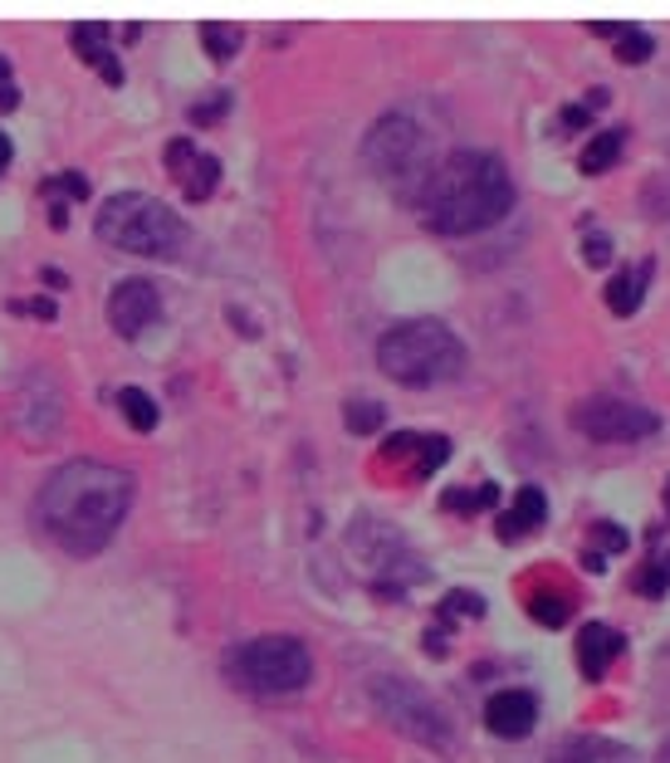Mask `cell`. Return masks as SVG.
<instances>
[{"instance_id":"cell-1","label":"cell","mask_w":670,"mask_h":763,"mask_svg":"<svg viewBox=\"0 0 670 763\" xmlns=\"http://www.w3.org/2000/svg\"><path fill=\"white\" fill-rule=\"evenodd\" d=\"M132 480L128 470L104 460H70L44 480L40 489V523L50 539L70 553H98L118 533V523L132 509Z\"/></svg>"},{"instance_id":"cell-2","label":"cell","mask_w":670,"mask_h":763,"mask_svg":"<svg viewBox=\"0 0 670 763\" xmlns=\"http://www.w3.org/2000/svg\"><path fill=\"white\" fill-rule=\"evenodd\" d=\"M514 211V177L490 152H450L430 167L422 187V215L436 235H475Z\"/></svg>"},{"instance_id":"cell-3","label":"cell","mask_w":670,"mask_h":763,"mask_svg":"<svg viewBox=\"0 0 670 763\" xmlns=\"http://www.w3.org/2000/svg\"><path fill=\"white\" fill-rule=\"evenodd\" d=\"M377 368L402 386H436L465 372V343L440 318H406L382 333Z\"/></svg>"},{"instance_id":"cell-4","label":"cell","mask_w":670,"mask_h":763,"mask_svg":"<svg viewBox=\"0 0 670 763\" xmlns=\"http://www.w3.org/2000/svg\"><path fill=\"white\" fill-rule=\"evenodd\" d=\"M98 241L132 250V255H172L187 241V231H181L177 211L162 206L157 197L123 191V197H108L98 206Z\"/></svg>"},{"instance_id":"cell-5","label":"cell","mask_w":670,"mask_h":763,"mask_svg":"<svg viewBox=\"0 0 670 763\" xmlns=\"http://www.w3.org/2000/svg\"><path fill=\"white\" fill-rule=\"evenodd\" d=\"M235 676L255 695H294L313 680V656L299 636H255L235 651Z\"/></svg>"},{"instance_id":"cell-6","label":"cell","mask_w":670,"mask_h":763,"mask_svg":"<svg viewBox=\"0 0 670 763\" xmlns=\"http://www.w3.org/2000/svg\"><path fill=\"white\" fill-rule=\"evenodd\" d=\"M362 157H368L372 172L387 177V181H416V187H426V177H430L426 133L416 128L406 113L377 118V128H372L368 142H362Z\"/></svg>"},{"instance_id":"cell-7","label":"cell","mask_w":670,"mask_h":763,"mask_svg":"<svg viewBox=\"0 0 670 763\" xmlns=\"http://www.w3.org/2000/svg\"><path fill=\"white\" fill-rule=\"evenodd\" d=\"M372 704H377L382 720H392L402 734H412L416 744L450 749L446 714H440L416 686H406V680H372Z\"/></svg>"},{"instance_id":"cell-8","label":"cell","mask_w":670,"mask_h":763,"mask_svg":"<svg viewBox=\"0 0 670 763\" xmlns=\"http://www.w3.org/2000/svg\"><path fill=\"white\" fill-rule=\"evenodd\" d=\"M573 426L587 441H607V446H631L661 431V416L641 402H621V396H593V402L573 406Z\"/></svg>"},{"instance_id":"cell-9","label":"cell","mask_w":670,"mask_h":763,"mask_svg":"<svg viewBox=\"0 0 670 763\" xmlns=\"http://www.w3.org/2000/svg\"><path fill=\"white\" fill-rule=\"evenodd\" d=\"M157 318H162V294L152 279H123L108 294V324L118 328V338H142Z\"/></svg>"},{"instance_id":"cell-10","label":"cell","mask_w":670,"mask_h":763,"mask_svg":"<svg viewBox=\"0 0 670 763\" xmlns=\"http://www.w3.org/2000/svg\"><path fill=\"white\" fill-rule=\"evenodd\" d=\"M167 172L181 181V191H187L191 201H206L215 191V181H221V162H215L211 152H201L196 142L172 138L167 142Z\"/></svg>"},{"instance_id":"cell-11","label":"cell","mask_w":670,"mask_h":763,"mask_svg":"<svg viewBox=\"0 0 670 763\" xmlns=\"http://www.w3.org/2000/svg\"><path fill=\"white\" fill-rule=\"evenodd\" d=\"M485 724L499 739H529L533 724H539V700L529 690H499L485 704Z\"/></svg>"},{"instance_id":"cell-12","label":"cell","mask_w":670,"mask_h":763,"mask_svg":"<svg viewBox=\"0 0 670 763\" xmlns=\"http://www.w3.org/2000/svg\"><path fill=\"white\" fill-rule=\"evenodd\" d=\"M627 651V636L617 632V626L607 622H587L583 632H577V670H583L587 680H602L611 670V660Z\"/></svg>"},{"instance_id":"cell-13","label":"cell","mask_w":670,"mask_h":763,"mask_svg":"<svg viewBox=\"0 0 670 763\" xmlns=\"http://www.w3.org/2000/svg\"><path fill=\"white\" fill-rule=\"evenodd\" d=\"M549 519V495H543L539 485H524V489H514V499H509V509L499 515V539L504 543H519V539H529L539 523Z\"/></svg>"},{"instance_id":"cell-14","label":"cell","mask_w":670,"mask_h":763,"mask_svg":"<svg viewBox=\"0 0 670 763\" xmlns=\"http://www.w3.org/2000/svg\"><path fill=\"white\" fill-rule=\"evenodd\" d=\"M651 275H656V259L651 255H641L631 269L611 275V284H607V309L617 314V318H631L636 309H641L646 289H651Z\"/></svg>"},{"instance_id":"cell-15","label":"cell","mask_w":670,"mask_h":763,"mask_svg":"<svg viewBox=\"0 0 670 763\" xmlns=\"http://www.w3.org/2000/svg\"><path fill=\"white\" fill-rule=\"evenodd\" d=\"M70 44H74L78 60L94 64V70L104 74L108 84H123V64H118V54L108 50V25H74Z\"/></svg>"},{"instance_id":"cell-16","label":"cell","mask_w":670,"mask_h":763,"mask_svg":"<svg viewBox=\"0 0 670 763\" xmlns=\"http://www.w3.org/2000/svg\"><path fill=\"white\" fill-rule=\"evenodd\" d=\"M621 147H627V128L593 133V138H587V147L577 152V172H583V177L611 172V167H617V157H621Z\"/></svg>"},{"instance_id":"cell-17","label":"cell","mask_w":670,"mask_h":763,"mask_svg":"<svg viewBox=\"0 0 670 763\" xmlns=\"http://www.w3.org/2000/svg\"><path fill=\"white\" fill-rule=\"evenodd\" d=\"M529 617L539 626H563L567 617H573V592H563V587L529 592Z\"/></svg>"},{"instance_id":"cell-18","label":"cell","mask_w":670,"mask_h":763,"mask_svg":"<svg viewBox=\"0 0 670 763\" xmlns=\"http://www.w3.org/2000/svg\"><path fill=\"white\" fill-rule=\"evenodd\" d=\"M118 412L128 416L132 431H157V421H162V416H157V402L142 392V386H123V392H118Z\"/></svg>"},{"instance_id":"cell-19","label":"cell","mask_w":670,"mask_h":763,"mask_svg":"<svg viewBox=\"0 0 670 763\" xmlns=\"http://www.w3.org/2000/svg\"><path fill=\"white\" fill-rule=\"evenodd\" d=\"M446 460H450V441H446V436H416L412 480H426V475H436Z\"/></svg>"},{"instance_id":"cell-20","label":"cell","mask_w":670,"mask_h":763,"mask_svg":"<svg viewBox=\"0 0 670 763\" xmlns=\"http://www.w3.org/2000/svg\"><path fill=\"white\" fill-rule=\"evenodd\" d=\"M611 50H617L621 64H646L656 54V40L646 35V30H636V25H621L617 35H611Z\"/></svg>"},{"instance_id":"cell-21","label":"cell","mask_w":670,"mask_h":763,"mask_svg":"<svg viewBox=\"0 0 670 763\" xmlns=\"http://www.w3.org/2000/svg\"><path fill=\"white\" fill-rule=\"evenodd\" d=\"M201 44H206V54L211 60H235L241 54V44H245V35L235 25H201Z\"/></svg>"},{"instance_id":"cell-22","label":"cell","mask_w":670,"mask_h":763,"mask_svg":"<svg viewBox=\"0 0 670 763\" xmlns=\"http://www.w3.org/2000/svg\"><path fill=\"white\" fill-rule=\"evenodd\" d=\"M499 499L494 485H480V489H446V509L450 515H475V509H490Z\"/></svg>"},{"instance_id":"cell-23","label":"cell","mask_w":670,"mask_h":763,"mask_svg":"<svg viewBox=\"0 0 670 763\" xmlns=\"http://www.w3.org/2000/svg\"><path fill=\"white\" fill-rule=\"evenodd\" d=\"M456 617H485V597L480 592H446L440 597V622H456Z\"/></svg>"},{"instance_id":"cell-24","label":"cell","mask_w":670,"mask_h":763,"mask_svg":"<svg viewBox=\"0 0 670 763\" xmlns=\"http://www.w3.org/2000/svg\"><path fill=\"white\" fill-rule=\"evenodd\" d=\"M636 592H641V597H666V592H670V553L666 558H651V563L641 568V577H636Z\"/></svg>"},{"instance_id":"cell-25","label":"cell","mask_w":670,"mask_h":763,"mask_svg":"<svg viewBox=\"0 0 670 763\" xmlns=\"http://www.w3.org/2000/svg\"><path fill=\"white\" fill-rule=\"evenodd\" d=\"M382 402H348V431H358V436H368V431L382 426Z\"/></svg>"},{"instance_id":"cell-26","label":"cell","mask_w":670,"mask_h":763,"mask_svg":"<svg viewBox=\"0 0 670 763\" xmlns=\"http://www.w3.org/2000/svg\"><path fill=\"white\" fill-rule=\"evenodd\" d=\"M44 197L60 201V206H64V201H84L88 197V181L78 177V172H64V177H54L50 187H44Z\"/></svg>"},{"instance_id":"cell-27","label":"cell","mask_w":670,"mask_h":763,"mask_svg":"<svg viewBox=\"0 0 670 763\" xmlns=\"http://www.w3.org/2000/svg\"><path fill=\"white\" fill-rule=\"evenodd\" d=\"M627 529H621V523H607V519H602V523H593V553H621V549H627Z\"/></svg>"},{"instance_id":"cell-28","label":"cell","mask_w":670,"mask_h":763,"mask_svg":"<svg viewBox=\"0 0 670 763\" xmlns=\"http://www.w3.org/2000/svg\"><path fill=\"white\" fill-rule=\"evenodd\" d=\"M225 113H231V94H211V98H201L196 108H191V123H196V128H211V123H221Z\"/></svg>"},{"instance_id":"cell-29","label":"cell","mask_w":670,"mask_h":763,"mask_svg":"<svg viewBox=\"0 0 670 763\" xmlns=\"http://www.w3.org/2000/svg\"><path fill=\"white\" fill-rule=\"evenodd\" d=\"M583 259H587L593 269L611 265V241H607V235H602V231H587V235H583Z\"/></svg>"},{"instance_id":"cell-30","label":"cell","mask_w":670,"mask_h":763,"mask_svg":"<svg viewBox=\"0 0 670 763\" xmlns=\"http://www.w3.org/2000/svg\"><path fill=\"white\" fill-rule=\"evenodd\" d=\"M10 309H15V314H35V318H44V324H50V318L54 314H60V304H54V299H44V294H40V299H30V304H10Z\"/></svg>"},{"instance_id":"cell-31","label":"cell","mask_w":670,"mask_h":763,"mask_svg":"<svg viewBox=\"0 0 670 763\" xmlns=\"http://www.w3.org/2000/svg\"><path fill=\"white\" fill-rule=\"evenodd\" d=\"M587 123H593V108L587 104H567L563 108V128H587Z\"/></svg>"},{"instance_id":"cell-32","label":"cell","mask_w":670,"mask_h":763,"mask_svg":"<svg viewBox=\"0 0 670 763\" xmlns=\"http://www.w3.org/2000/svg\"><path fill=\"white\" fill-rule=\"evenodd\" d=\"M553 763H587V744H583V739H577V744H563Z\"/></svg>"},{"instance_id":"cell-33","label":"cell","mask_w":670,"mask_h":763,"mask_svg":"<svg viewBox=\"0 0 670 763\" xmlns=\"http://www.w3.org/2000/svg\"><path fill=\"white\" fill-rule=\"evenodd\" d=\"M602 563H607V558H602V553H593V549H583V568H587V573H602Z\"/></svg>"},{"instance_id":"cell-34","label":"cell","mask_w":670,"mask_h":763,"mask_svg":"<svg viewBox=\"0 0 670 763\" xmlns=\"http://www.w3.org/2000/svg\"><path fill=\"white\" fill-rule=\"evenodd\" d=\"M10 157H15V152H10V138H6V133H0V172H6V167H10Z\"/></svg>"},{"instance_id":"cell-35","label":"cell","mask_w":670,"mask_h":763,"mask_svg":"<svg viewBox=\"0 0 670 763\" xmlns=\"http://www.w3.org/2000/svg\"><path fill=\"white\" fill-rule=\"evenodd\" d=\"M0 88H10V60L0 54Z\"/></svg>"},{"instance_id":"cell-36","label":"cell","mask_w":670,"mask_h":763,"mask_svg":"<svg viewBox=\"0 0 670 763\" xmlns=\"http://www.w3.org/2000/svg\"><path fill=\"white\" fill-rule=\"evenodd\" d=\"M666 509H670V485H666Z\"/></svg>"}]
</instances>
